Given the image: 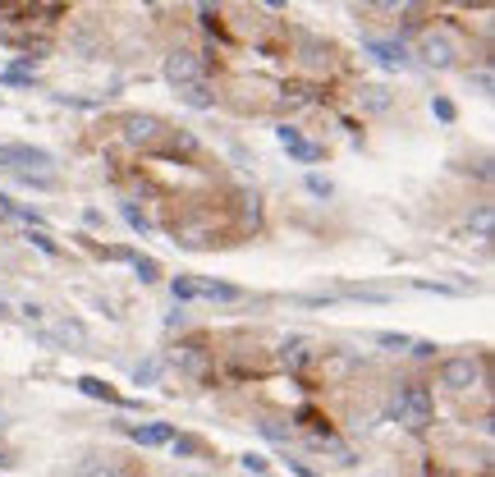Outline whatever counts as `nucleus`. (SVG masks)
Masks as SVG:
<instances>
[{
  "label": "nucleus",
  "mask_w": 495,
  "mask_h": 477,
  "mask_svg": "<svg viewBox=\"0 0 495 477\" xmlns=\"http://www.w3.org/2000/svg\"><path fill=\"white\" fill-rule=\"evenodd\" d=\"M395 422H404L408 432H427L431 418H436V404H431V390L418 386V381H408V386L395 390V404H390Z\"/></svg>",
  "instance_id": "nucleus-1"
},
{
  "label": "nucleus",
  "mask_w": 495,
  "mask_h": 477,
  "mask_svg": "<svg viewBox=\"0 0 495 477\" xmlns=\"http://www.w3.org/2000/svg\"><path fill=\"white\" fill-rule=\"evenodd\" d=\"M161 74H165V83H170V88H193V83H207V60L198 56V51H184V46H179V51H170V56H165V65H161Z\"/></svg>",
  "instance_id": "nucleus-2"
},
{
  "label": "nucleus",
  "mask_w": 495,
  "mask_h": 477,
  "mask_svg": "<svg viewBox=\"0 0 495 477\" xmlns=\"http://www.w3.org/2000/svg\"><path fill=\"white\" fill-rule=\"evenodd\" d=\"M46 166H55V156L46 147H28V143H5L0 147V170L14 175H46Z\"/></svg>",
  "instance_id": "nucleus-3"
},
{
  "label": "nucleus",
  "mask_w": 495,
  "mask_h": 477,
  "mask_svg": "<svg viewBox=\"0 0 495 477\" xmlns=\"http://www.w3.org/2000/svg\"><path fill=\"white\" fill-rule=\"evenodd\" d=\"M440 386L454 390V395H463V390L482 386V358H473V354H454V358H445V363H440Z\"/></svg>",
  "instance_id": "nucleus-4"
},
{
  "label": "nucleus",
  "mask_w": 495,
  "mask_h": 477,
  "mask_svg": "<svg viewBox=\"0 0 495 477\" xmlns=\"http://www.w3.org/2000/svg\"><path fill=\"white\" fill-rule=\"evenodd\" d=\"M170 363H175L184 377L202 381V377L211 372V349H207V340H179L175 354H170Z\"/></svg>",
  "instance_id": "nucleus-5"
},
{
  "label": "nucleus",
  "mask_w": 495,
  "mask_h": 477,
  "mask_svg": "<svg viewBox=\"0 0 495 477\" xmlns=\"http://www.w3.org/2000/svg\"><path fill=\"white\" fill-rule=\"evenodd\" d=\"M418 56H422V65H431V69H454L459 65V46H454L450 33H427L422 46H418Z\"/></svg>",
  "instance_id": "nucleus-6"
},
{
  "label": "nucleus",
  "mask_w": 495,
  "mask_h": 477,
  "mask_svg": "<svg viewBox=\"0 0 495 477\" xmlns=\"http://www.w3.org/2000/svg\"><path fill=\"white\" fill-rule=\"evenodd\" d=\"M165 138V120L156 115H124V143L129 147H156Z\"/></svg>",
  "instance_id": "nucleus-7"
},
{
  "label": "nucleus",
  "mask_w": 495,
  "mask_h": 477,
  "mask_svg": "<svg viewBox=\"0 0 495 477\" xmlns=\"http://www.w3.org/2000/svg\"><path fill=\"white\" fill-rule=\"evenodd\" d=\"M275 138H280V147H285V152L294 156V161H303V166L321 161V147H317V143H308V138L298 134L294 124H280V129H275Z\"/></svg>",
  "instance_id": "nucleus-8"
},
{
  "label": "nucleus",
  "mask_w": 495,
  "mask_h": 477,
  "mask_svg": "<svg viewBox=\"0 0 495 477\" xmlns=\"http://www.w3.org/2000/svg\"><path fill=\"white\" fill-rule=\"evenodd\" d=\"M74 477H133L129 468H120L115 459H101V455H88V459H78Z\"/></svg>",
  "instance_id": "nucleus-9"
},
{
  "label": "nucleus",
  "mask_w": 495,
  "mask_h": 477,
  "mask_svg": "<svg viewBox=\"0 0 495 477\" xmlns=\"http://www.w3.org/2000/svg\"><path fill=\"white\" fill-rule=\"evenodd\" d=\"M367 51H372L381 65H390V69H404V65H408L404 42H381V37H367Z\"/></svg>",
  "instance_id": "nucleus-10"
},
{
  "label": "nucleus",
  "mask_w": 495,
  "mask_h": 477,
  "mask_svg": "<svg viewBox=\"0 0 495 477\" xmlns=\"http://www.w3.org/2000/svg\"><path fill=\"white\" fill-rule=\"evenodd\" d=\"M129 436L138 445H170L175 441V427L170 422H147V427H129Z\"/></svg>",
  "instance_id": "nucleus-11"
},
{
  "label": "nucleus",
  "mask_w": 495,
  "mask_h": 477,
  "mask_svg": "<svg viewBox=\"0 0 495 477\" xmlns=\"http://www.w3.org/2000/svg\"><path fill=\"white\" fill-rule=\"evenodd\" d=\"M198 299H211V303H239L243 289L239 285H225V280H198Z\"/></svg>",
  "instance_id": "nucleus-12"
},
{
  "label": "nucleus",
  "mask_w": 495,
  "mask_h": 477,
  "mask_svg": "<svg viewBox=\"0 0 495 477\" xmlns=\"http://www.w3.org/2000/svg\"><path fill=\"white\" fill-rule=\"evenodd\" d=\"M358 106H363L367 115L390 111V88H381V83H363V88H358Z\"/></svg>",
  "instance_id": "nucleus-13"
},
{
  "label": "nucleus",
  "mask_w": 495,
  "mask_h": 477,
  "mask_svg": "<svg viewBox=\"0 0 495 477\" xmlns=\"http://www.w3.org/2000/svg\"><path fill=\"white\" fill-rule=\"evenodd\" d=\"M308 101H312V88H303V83H285L280 97H275V106H280V111H303Z\"/></svg>",
  "instance_id": "nucleus-14"
},
{
  "label": "nucleus",
  "mask_w": 495,
  "mask_h": 477,
  "mask_svg": "<svg viewBox=\"0 0 495 477\" xmlns=\"http://www.w3.org/2000/svg\"><path fill=\"white\" fill-rule=\"evenodd\" d=\"M78 390L88 395V400H106V404H120V395H115V386H106L101 377H78Z\"/></svg>",
  "instance_id": "nucleus-15"
},
{
  "label": "nucleus",
  "mask_w": 495,
  "mask_h": 477,
  "mask_svg": "<svg viewBox=\"0 0 495 477\" xmlns=\"http://www.w3.org/2000/svg\"><path fill=\"white\" fill-rule=\"evenodd\" d=\"M491 225H495V207L491 202H477V211L468 216V230H473L477 239H491Z\"/></svg>",
  "instance_id": "nucleus-16"
},
{
  "label": "nucleus",
  "mask_w": 495,
  "mask_h": 477,
  "mask_svg": "<svg viewBox=\"0 0 495 477\" xmlns=\"http://www.w3.org/2000/svg\"><path fill=\"white\" fill-rule=\"evenodd\" d=\"M179 97H184L188 106H193V111H211V106H216V92H211L207 83H193V88H184Z\"/></svg>",
  "instance_id": "nucleus-17"
},
{
  "label": "nucleus",
  "mask_w": 495,
  "mask_h": 477,
  "mask_svg": "<svg viewBox=\"0 0 495 477\" xmlns=\"http://www.w3.org/2000/svg\"><path fill=\"white\" fill-rule=\"evenodd\" d=\"M303 65H312V69L330 65V46L317 42V37H303Z\"/></svg>",
  "instance_id": "nucleus-18"
},
{
  "label": "nucleus",
  "mask_w": 495,
  "mask_h": 477,
  "mask_svg": "<svg viewBox=\"0 0 495 477\" xmlns=\"http://www.w3.org/2000/svg\"><path fill=\"white\" fill-rule=\"evenodd\" d=\"M280 358H285V367H289V372H298V367H303V363L312 358V349H308L303 340H289L285 349H280Z\"/></svg>",
  "instance_id": "nucleus-19"
},
{
  "label": "nucleus",
  "mask_w": 495,
  "mask_h": 477,
  "mask_svg": "<svg viewBox=\"0 0 495 477\" xmlns=\"http://www.w3.org/2000/svg\"><path fill=\"white\" fill-rule=\"evenodd\" d=\"M133 271H138L143 285H156V280H161V262H156V257H133Z\"/></svg>",
  "instance_id": "nucleus-20"
},
{
  "label": "nucleus",
  "mask_w": 495,
  "mask_h": 477,
  "mask_svg": "<svg viewBox=\"0 0 495 477\" xmlns=\"http://www.w3.org/2000/svg\"><path fill=\"white\" fill-rule=\"evenodd\" d=\"M170 294H175L179 303L198 299V280H188V276H175V280H170Z\"/></svg>",
  "instance_id": "nucleus-21"
},
{
  "label": "nucleus",
  "mask_w": 495,
  "mask_h": 477,
  "mask_svg": "<svg viewBox=\"0 0 495 477\" xmlns=\"http://www.w3.org/2000/svg\"><path fill=\"white\" fill-rule=\"evenodd\" d=\"M376 344H381V349H390V354L413 349V340H408V335H395V331H376Z\"/></svg>",
  "instance_id": "nucleus-22"
},
{
  "label": "nucleus",
  "mask_w": 495,
  "mask_h": 477,
  "mask_svg": "<svg viewBox=\"0 0 495 477\" xmlns=\"http://www.w3.org/2000/svg\"><path fill=\"white\" fill-rule=\"evenodd\" d=\"M156 372H161V363H156V358H147V363H138V367H133V381H138V386H152V381H156Z\"/></svg>",
  "instance_id": "nucleus-23"
},
{
  "label": "nucleus",
  "mask_w": 495,
  "mask_h": 477,
  "mask_svg": "<svg viewBox=\"0 0 495 477\" xmlns=\"http://www.w3.org/2000/svg\"><path fill=\"white\" fill-rule=\"evenodd\" d=\"M431 111H436V120H445V124L459 120V111H454V101H450V97H431Z\"/></svg>",
  "instance_id": "nucleus-24"
},
{
  "label": "nucleus",
  "mask_w": 495,
  "mask_h": 477,
  "mask_svg": "<svg viewBox=\"0 0 495 477\" xmlns=\"http://www.w3.org/2000/svg\"><path fill=\"white\" fill-rule=\"evenodd\" d=\"M170 445H175V455H184V459L202 455V441H198V436H175V441H170Z\"/></svg>",
  "instance_id": "nucleus-25"
},
{
  "label": "nucleus",
  "mask_w": 495,
  "mask_h": 477,
  "mask_svg": "<svg viewBox=\"0 0 495 477\" xmlns=\"http://www.w3.org/2000/svg\"><path fill=\"white\" fill-rule=\"evenodd\" d=\"M28 239H33V248H37V253H46V257L60 253V248H55V239H51L46 230H28Z\"/></svg>",
  "instance_id": "nucleus-26"
},
{
  "label": "nucleus",
  "mask_w": 495,
  "mask_h": 477,
  "mask_svg": "<svg viewBox=\"0 0 495 477\" xmlns=\"http://www.w3.org/2000/svg\"><path fill=\"white\" fill-rule=\"evenodd\" d=\"M0 83H5V88H33V74H23V69H5Z\"/></svg>",
  "instance_id": "nucleus-27"
},
{
  "label": "nucleus",
  "mask_w": 495,
  "mask_h": 477,
  "mask_svg": "<svg viewBox=\"0 0 495 477\" xmlns=\"http://www.w3.org/2000/svg\"><path fill=\"white\" fill-rule=\"evenodd\" d=\"M308 193H317V198H330V193H335V184H330L326 175H308Z\"/></svg>",
  "instance_id": "nucleus-28"
},
{
  "label": "nucleus",
  "mask_w": 495,
  "mask_h": 477,
  "mask_svg": "<svg viewBox=\"0 0 495 477\" xmlns=\"http://www.w3.org/2000/svg\"><path fill=\"white\" fill-rule=\"evenodd\" d=\"M239 464H243V468H248V473H257V477H266V468H271V459H266V455H243V459H239Z\"/></svg>",
  "instance_id": "nucleus-29"
},
{
  "label": "nucleus",
  "mask_w": 495,
  "mask_h": 477,
  "mask_svg": "<svg viewBox=\"0 0 495 477\" xmlns=\"http://www.w3.org/2000/svg\"><path fill=\"white\" fill-rule=\"evenodd\" d=\"M124 221H129V225H133V230H138V234H147V230H152V225H147V216H143V211H138V207H129V202H124Z\"/></svg>",
  "instance_id": "nucleus-30"
},
{
  "label": "nucleus",
  "mask_w": 495,
  "mask_h": 477,
  "mask_svg": "<svg viewBox=\"0 0 495 477\" xmlns=\"http://www.w3.org/2000/svg\"><path fill=\"white\" fill-rule=\"evenodd\" d=\"M473 88L482 92V97H491V88H495V78H491V69H486V65H482V69H477V74H473Z\"/></svg>",
  "instance_id": "nucleus-31"
},
{
  "label": "nucleus",
  "mask_w": 495,
  "mask_h": 477,
  "mask_svg": "<svg viewBox=\"0 0 495 477\" xmlns=\"http://www.w3.org/2000/svg\"><path fill=\"white\" fill-rule=\"evenodd\" d=\"M239 202H243V216H248V221L257 225V216H262V202H257V193H243Z\"/></svg>",
  "instance_id": "nucleus-32"
},
{
  "label": "nucleus",
  "mask_w": 495,
  "mask_h": 477,
  "mask_svg": "<svg viewBox=\"0 0 495 477\" xmlns=\"http://www.w3.org/2000/svg\"><path fill=\"white\" fill-rule=\"evenodd\" d=\"M262 432L271 436V441H289V432H285V427H275V422H262Z\"/></svg>",
  "instance_id": "nucleus-33"
},
{
  "label": "nucleus",
  "mask_w": 495,
  "mask_h": 477,
  "mask_svg": "<svg viewBox=\"0 0 495 477\" xmlns=\"http://www.w3.org/2000/svg\"><path fill=\"white\" fill-rule=\"evenodd\" d=\"M413 354H418V358H431V354H436V344H427V340H413Z\"/></svg>",
  "instance_id": "nucleus-34"
},
{
  "label": "nucleus",
  "mask_w": 495,
  "mask_h": 477,
  "mask_svg": "<svg viewBox=\"0 0 495 477\" xmlns=\"http://www.w3.org/2000/svg\"><path fill=\"white\" fill-rule=\"evenodd\" d=\"M289 468H294V473H298V477H321V473H312V468H308V464H303V459H289Z\"/></svg>",
  "instance_id": "nucleus-35"
},
{
  "label": "nucleus",
  "mask_w": 495,
  "mask_h": 477,
  "mask_svg": "<svg viewBox=\"0 0 495 477\" xmlns=\"http://www.w3.org/2000/svg\"><path fill=\"white\" fill-rule=\"evenodd\" d=\"M0 221H14V202L5 198V193H0Z\"/></svg>",
  "instance_id": "nucleus-36"
},
{
  "label": "nucleus",
  "mask_w": 495,
  "mask_h": 477,
  "mask_svg": "<svg viewBox=\"0 0 495 477\" xmlns=\"http://www.w3.org/2000/svg\"><path fill=\"white\" fill-rule=\"evenodd\" d=\"M10 464H14V459H10V455H5V450H0V468H10Z\"/></svg>",
  "instance_id": "nucleus-37"
},
{
  "label": "nucleus",
  "mask_w": 495,
  "mask_h": 477,
  "mask_svg": "<svg viewBox=\"0 0 495 477\" xmlns=\"http://www.w3.org/2000/svg\"><path fill=\"white\" fill-rule=\"evenodd\" d=\"M175 477H207V473H175Z\"/></svg>",
  "instance_id": "nucleus-38"
},
{
  "label": "nucleus",
  "mask_w": 495,
  "mask_h": 477,
  "mask_svg": "<svg viewBox=\"0 0 495 477\" xmlns=\"http://www.w3.org/2000/svg\"><path fill=\"white\" fill-rule=\"evenodd\" d=\"M0 317H10V308H5V303H0Z\"/></svg>",
  "instance_id": "nucleus-39"
}]
</instances>
